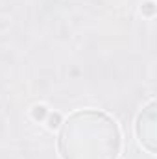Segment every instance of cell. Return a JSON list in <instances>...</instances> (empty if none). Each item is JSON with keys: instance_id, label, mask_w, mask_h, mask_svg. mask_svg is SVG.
Instances as JSON below:
<instances>
[{"instance_id": "cell-1", "label": "cell", "mask_w": 157, "mask_h": 159, "mask_svg": "<svg viewBox=\"0 0 157 159\" xmlns=\"http://www.w3.org/2000/svg\"><path fill=\"white\" fill-rule=\"evenodd\" d=\"M32 115H34L35 120H43L46 117V107H44V106H35L34 111H32Z\"/></svg>"}, {"instance_id": "cell-2", "label": "cell", "mask_w": 157, "mask_h": 159, "mask_svg": "<svg viewBox=\"0 0 157 159\" xmlns=\"http://www.w3.org/2000/svg\"><path fill=\"white\" fill-rule=\"evenodd\" d=\"M155 13V4L150 0V2H144L142 4V15H148V17H152Z\"/></svg>"}, {"instance_id": "cell-3", "label": "cell", "mask_w": 157, "mask_h": 159, "mask_svg": "<svg viewBox=\"0 0 157 159\" xmlns=\"http://www.w3.org/2000/svg\"><path fill=\"white\" fill-rule=\"evenodd\" d=\"M59 122H61V115H59V113H52V115L48 117V128H57Z\"/></svg>"}]
</instances>
